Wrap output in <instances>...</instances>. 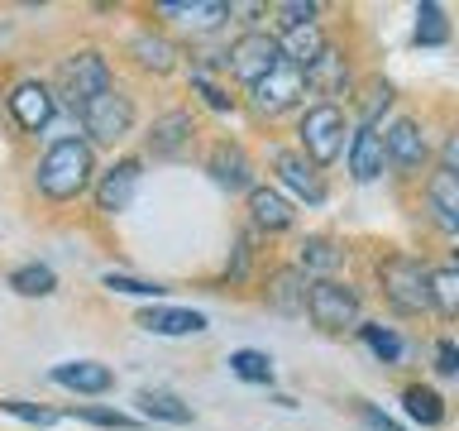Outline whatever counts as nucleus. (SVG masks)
Instances as JSON below:
<instances>
[{
  "instance_id": "1",
  "label": "nucleus",
  "mask_w": 459,
  "mask_h": 431,
  "mask_svg": "<svg viewBox=\"0 0 459 431\" xmlns=\"http://www.w3.org/2000/svg\"><path fill=\"white\" fill-rule=\"evenodd\" d=\"M91 178H96V154H91L86 139H57L53 149L39 158V168H34V182H39V192L48 201L82 197L86 187H91Z\"/></svg>"
},
{
  "instance_id": "2",
  "label": "nucleus",
  "mask_w": 459,
  "mask_h": 431,
  "mask_svg": "<svg viewBox=\"0 0 459 431\" xmlns=\"http://www.w3.org/2000/svg\"><path fill=\"white\" fill-rule=\"evenodd\" d=\"M57 96L67 101L72 110H82V106H91L96 96H106L110 86H115V72H110V57L100 53V48H77V53H67L63 63H57Z\"/></svg>"
},
{
  "instance_id": "3",
  "label": "nucleus",
  "mask_w": 459,
  "mask_h": 431,
  "mask_svg": "<svg viewBox=\"0 0 459 431\" xmlns=\"http://www.w3.org/2000/svg\"><path fill=\"white\" fill-rule=\"evenodd\" d=\"M378 287H383L387 307L402 316L430 312V268L416 254H387L378 264Z\"/></svg>"
},
{
  "instance_id": "4",
  "label": "nucleus",
  "mask_w": 459,
  "mask_h": 431,
  "mask_svg": "<svg viewBox=\"0 0 459 431\" xmlns=\"http://www.w3.org/2000/svg\"><path fill=\"white\" fill-rule=\"evenodd\" d=\"M225 67H230V77H239L244 86H258L264 77H273V72L282 67V39L264 34V29H249V34H239L230 43Z\"/></svg>"
},
{
  "instance_id": "5",
  "label": "nucleus",
  "mask_w": 459,
  "mask_h": 431,
  "mask_svg": "<svg viewBox=\"0 0 459 431\" xmlns=\"http://www.w3.org/2000/svg\"><path fill=\"white\" fill-rule=\"evenodd\" d=\"M297 135H301V154H307L316 168L335 163L340 149H344V110L335 106V101H321V106H311L307 115H301Z\"/></svg>"
},
{
  "instance_id": "6",
  "label": "nucleus",
  "mask_w": 459,
  "mask_h": 431,
  "mask_svg": "<svg viewBox=\"0 0 459 431\" xmlns=\"http://www.w3.org/2000/svg\"><path fill=\"white\" fill-rule=\"evenodd\" d=\"M82 129L91 135L96 144H120L129 129H134V96L110 86L106 96H96L91 106H82Z\"/></svg>"
},
{
  "instance_id": "7",
  "label": "nucleus",
  "mask_w": 459,
  "mask_h": 431,
  "mask_svg": "<svg viewBox=\"0 0 459 431\" xmlns=\"http://www.w3.org/2000/svg\"><path fill=\"white\" fill-rule=\"evenodd\" d=\"M307 316L321 330H344V326H359V287L340 283V278H316L311 283V302H307Z\"/></svg>"
},
{
  "instance_id": "8",
  "label": "nucleus",
  "mask_w": 459,
  "mask_h": 431,
  "mask_svg": "<svg viewBox=\"0 0 459 431\" xmlns=\"http://www.w3.org/2000/svg\"><path fill=\"white\" fill-rule=\"evenodd\" d=\"M249 96H254V110L258 115H282V110H292L301 96H307V72H297L292 63H282L273 77H264L258 86H249Z\"/></svg>"
},
{
  "instance_id": "9",
  "label": "nucleus",
  "mask_w": 459,
  "mask_h": 431,
  "mask_svg": "<svg viewBox=\"0 0 459 431\" xmlns=\"http://www.w3.org/2000/svg\"><path fill=\"white\" fill-rule=\"evenodd\" d=\"M5 106H10L14 125H20L24 135H39V129L53 120V106H57V101H53V86H43L39 77H24V82L10 86Z\"/></svg>"
},
{
  "instance_id": "10",
  "label": "nucleus",
  "mask_w": 459,
  "mask_h": 431,
  "mask_svg": "<svg viewBox=\"0 0 459 431\" xmlns=\"http://www.w3.org/2000/svg\"><path fill=\"white\" fill-rule=\"evenodd\" d=\"M383 139H387V168H397L402 178H416V172L426 168V158H430V149H426V135H421V125L416 120H393L383 129Z\"/></svg>"
},
{
  "instance_id": "11",
  "label": "nucleus",
  "mask_w": 459,
  "mask_h": 431,
  "mask_svg": "<svg viewBox=\"0 0 459 431\" xmlns=\"http://www.w3.org/2000/svg\"><path fill=\"white\" fill-rule=\"evenodd\" d=\"M139 178H143L139 158H120V163H110L106 172H100V182H96V211H106V216L129 211V201H134V192H139Z\"/></svg>"
},
{
  "instance_id": "12",
  "label": "nucleus",
  "mask_w": 459,
  "mask_h": 431,
  "mask_svg": "<svg viewBox=\"0 0 459 431\" xmlns=\"http://www.w3.org/2000/svg\"><path fill=\"white\" fill-rule=\"evenodd\" d=\"M264 302H268L278 316H307V302H311L307 273H301L297 264L273 268V273H268V287H264Z\"/></svg>"
},
{
  "instance_id": "13",
  "label": "nucleus",
  "mask_w": 459,
  "mask_h": 431,
  "mask_svg": "<svg viewBox=\"0 0 459 431\" xmlns=\"http://www.w3.org/2000/svg\"><path fill=\"white\" fill-rule=\"evenodd\" d=\"M273 168H278L282 187H292L301 201H311V207H321V201H325V182H321V172H316V163H311L307 154L273 149Z\"/></svg>"
},
{
  "instance_id": "14",
  "label": "nucleus",
  "mask_w": 459,
  "mask_h": 431,
  "mask_svg": "<svg viewBox=\"0 0 459 431\" xmlns=\"http://www.w3.org/2000/svg\"><path fill=\"white\" fill-rule=\"evenodd\" d=\"M387 168V139H383V125H359L354 139H350V172L354 182H373L383 178Z\"/></svg>"
},
{
  "instance_id": "15",
  "label": "nucleus",
  "mask_w": 459,
  "mask_h": 431,
  "mask_svg": "<svg viewBox=\"0 0 459 431\" xmlns=\"http://www.w3.org/2000/svg\"><path fill=\"white\" fill-rule=\"evenodd\" d=\"M196 135V120L186 110H163L158 120L149 125V154L153 158H178Z\"/></svg>"
},
{
  "instance_id": "16",
  "label": "nucleus",
  "mask_w": 459,
  "mask_h": 431,
  "mask_svg": "<svg viewBox=\"0 0 459 431\" xmlns=\"http://www.w3.org/2000/svg\"><path fill=\"white\" fill-rule=\"evenodd\" d=\"M426 211H430V221H436V230L459 235V178H455V172H430Z\"/></svg>"
},
{
  "instance_id": "17",
  "label": "nucleus",
  "mask_w": 459,
  "mask_h": 431,
  "mask_svg": "<svg viewBox=\"0 0 459 431\" xmlns=\"http://www.w3.org/2000/svg\"><path fill=\"white\" fill-rule=\"evenodd\" d=\"M325 53H330V43H325V29L321 24L282 29V63H292L297 72H311Z\"/></svg>"
},
{
  "instance_id": "18",
  "label": "nucleus",
  "mask_w": 459,
  "mask_h": 431,
  "mask_svg": "<svg viewBox=\"0 0 459 431\" xmlns=\"http://www.w3.org/2000/svg\"><path fill=\"white\" fill-rule=\"evenodd\" d=\"M211 178L225 187V192H254V163L239 144H215L211 154Z\"/></svg>"
},
{
  "instance_id": "19",
  "label": "nucleus",
  "mask_w": 459,
  "mask_h": 431,
  "mask_svg": "<svg viewBox=\"0 0 459 431\" xmlns=\"http://www.w3.org/2000/svg\"><path fill=\"white\" fill-rule=\"evenodd\" d=\"M139 326L149 330V336H201V330H206V316L192 312V307H143Z\"/></svg>"
},
{
  "instance_id": "20",
  "label": "nucleus",
  "mask_w": 459,
  "mask_h": 431,
  "mask_svg": "<svg viewBox=\"0 0 459 431\" xmlns=\"http://www.w3.org/2000/svg\"><path fill=\"white\" fill-rule=\"evenodd\" d=\"M129 57H134L143 72H153V77H168V72L178 67V43L153 34V29H139V34L129 39Z\"/></svg>"
},
{
  "instance_id": "21",
  "label": "nucleus",
  "mask_w": 459,
  "mask_h": 431,
  "mask_svg": "<svg viewBox=\"0 0 459 431\" xmlns=\"http://www.w3.org/2000/svg\"><path fill=\"white\" fill-rule=\"evenodd\" d=\"M53 383H63V388H72V393H110L115 388V374L106 369V365H96V359H72V365H57L53 374H48Z\"/></svg>"
},
{
  "instance_id": "22",
  "label": "nucleus",
  "mask_w": 459,
  "mask_h": 431,
  "mask_svg": "<svg viewBox=\"0 0 459 431\" xmlns=\"http://www.w3.org/2000/svg\"><path fill=\"white\" fill-rule=\"evenodd\" d=\"M249 221L258 230H268V235H278V230H287L297 221V211H292V201H287L278 187H254L249 192Z\"/></svg>"
},
{
  "instance_id": "23",
  "label": "nucleus",
  "mask_w": 459,
  "mask_h": 431,
  "mask_svg": "<svg viewBox=\"0 0 459 431\" xmlns=\"http://www.w3.org/2000/svg\"><path fill=\"white\" fill-rule=\"evenodd\" d=\"M158 14H172V20H182L186 29H196V34H206V29H221L235 5H225V0H186V5H158Z\"/></svg>"
},
{
  "instance_id": "24",
  "label": "nucleus",
  "mask_w": 459,
  "mask_h": 431,
  "mask_svg": "<svg viewBox=\"0 0 459 431\" xmlns=\"http://www.w3.org/2000/svg\"><path fill=\"white\" fill-rule=\"evenodd\" d=\"M340 259H344V250L330 235H307L301 240V254H297V268L301 273H335Z\"/></svg>"
},
{
  "instance_id": "25",
  "label": "nucleus",
  "mask_w": 459,
  "mask_h": 431,
  "mask_svg": "<svg viewBox=\"0 0 459 431\" xmlns=\"http://www.w3.org/2000/svg\"><path fill=\"white\" fill-rule=\"evenodd\" d=\"M402 408H407V417L416 427H440L445 422V398L426 383H411L407 393H402Z\"/></svg>"
},
{
  "instance_id": "26",
  "label": "nucleus",
  "mask_w": 459,
  "mask_h": 431,
  "mask_svg": "<svg viewBox=\"0 0 459 431\" xmlns=\"http://www.w3.org/2000/svg\"><path fill=\"white\" fill-rule=\"evenodd\" d=\"M139 408H143V417H158V422H172V427L192 422V408H186L178 393H168V388H143Z\"/></svg>"
},
{
  "instance_id": "27",
  "label": "nucleus",
  "mask_w": 459,
  "mask_h": 431,
  "mask_svg": "<svg viewBox=\"0 0 459 431\" xmlns=\"http://www.w3.org/2000/svg\"><path fill=\"white\" fill-rule=\"evenodd\" d=\"M430 307H436L440 316H450V321H459V268H430Z\"/></svg>"
},
{
  "instance_id": "28",
  "label": "nucleus",
  "mask_w": 459,
  "mask_h": 431,
  "mask_svg": "<svg viewBox=\"0 0 459 431\" xmlns=\"http://www.w3.org/2000/svg\"><path fill=\"white\" fill-rule=\"evenodd\" d=\"M445 39H450L445 10L436 5V0H421V5H416V43H421V48H440Z\"/></svg>"
},
{
  "instance_id": "29",
  "label": "nucleus",
  "mask_w": 459,
  "mask_h": 431,
  "mask_svg": "<svg viewBox=\"0 0 459 431\" xmlns=\"http://www.w3.org/2000/svg\"><path fill=\"white\" fill-rule=\"evenodd\" d=\"M10 287L20 297H48L53 287H57V273L48 264H24V268H14L10 273Z\"/></svg>"
},
{
  "instance_id": "30",
  "label": "nucleus",
  "mask_w": 459,
  "mask_h": 431,
  "mask_svg": "<svg viewBox=\"0 0 459 431\" xmlns=\"http://www.w3.org/2000/svg\"><path fill=\"white\" fill-rule=\"evenodd\" d=\"M230 365V374H235V379H244V383H273V359L264 355V350H235L225 359Z\"/></svg>"
},
{
  "instance_id": "31",
  "label": "nucleus",
  "mask_w": 459,
  "mask_h": 431,
  "mask_svg": "<svg viewBox=\"0 0 459 431\" xmlns=\"http://www.w3.org/2000/svg\"><path fill=\"white\" fill-rule=\"evenodd\" d=\"M359 336H364V345L383 359V365H397V359H402V340H397V330H387L383 321H359Z\"/></svg>"
},
{
  "instance_id": "32",
  "label": "nucleus",
  "mask_w": 459,
  "mask_h": 431,
  "mask_svg": "<svg viewBox=\"0 0 459 431\" xmlns=\"http://www.w3.org/2000/svg\"><path fill=\"white\" fill-rule=\"evenodd\" d=\"M307 86H311V92H335V86H344V57L330 48L321 63L307 72Z\"/></svg>"
},
{
  "instance_id": "33",
  "label": "nucleus",
  "mask_w": 459,
  "mask_h": 431,
  "mask_svg": "<svg viewBox=\"0 0 459 431\" xmlns=\"http://www.w3.org/2000/svg\"><path fill=\"white\" fill-rule=\"evenodd\" d=\"M100 283H106L110 293H129V297H153V302L168 293L163 283H143V278H129V273H106V278H100Z\"/></svg>"
},
{
  "instance_id": "34",
  "label": "nucleus",
  "mask_w": 459,
  "mask_h": 431,
  "mask_svg": "<svg viewBox=\"0 0 459 431\" xmlns=\"http://www.w3.org/2000/svg\"><path fill=\"white\" fill-rule=\"evenodd\" d=\"M0 412L20 417V422H34V427H53L57 422L53 408H39V402H24V398H0Z\"/></svg>"
},
{
  "instance_id": "35",
  "label": "nucleus",
  "mask_w": 459,
  "mask_h": 431,
  "mask_svg": "<svg viewBox=\"0 0 459 431\" xmlns=\"http://www.w3.org/2000/svg\"><path fill=\"white\" fill-rule=\"evenodd\" d=\"M273 14L282 20V29H301V24H316L321 5H311V0H278V5H273Z\"/></svg>"
},
{
  "instance_id": "36",
  "label": "nucleus",
  "mask_w": 459,
  "mask_h": 431,
  "mask_svg": "<svg viewBox=\"0 0 459 431\" xmlns=\"http://www.w3.org/2000/svg\"><path fill=\"white\" fill-rule=\"evenodd\" d=\"M192 92L206 101L211 110H235V96H225V86H215L206 72H192Z\"/></svg>"
},
{
  "instance_id": "37",
  "label": "nucleus",
  "mask_w": 459,
  "mask_h": 431,
  "mask_svg": "<svg viewBox=\"0 0 459 431\" xmlns=\"http://www.w3.org/2000/svg\"><path fill=\"white\" fill-rule=\"evenodd\" d=\"M77 417H82V422H91V427H115V431H134V427H139L134 417H125V412H110V408H82Z\"/></svg>"
},
{
  "instance_id": "38",
  "label": "nucleus",
  "mask_w": 459,
  "mask_h": 431,
  "mask_svg": "<svg viewBox=\"0 0 459 431\" xmlns=\"http://www.w3.org/2000/svg\"><path fill=\"white\" fill-rule=\"evenodd\" d=\"M387 101H393V86L378 82L368 92V101H364V125H378V110H387Z\"/></svg>"
},
{
  "instance_id": "39",
  "label": "nucleus",
  "mask_w": 459,
  "mask_h": 431,
  "mask_svg": "<svg viewBox=\"0 0 459 431\" xmlns=\"http://www.w3.org/2000/svg\"><path fill=\"white\" fill-rule=\"evenodd\" d=\"M354 408H359V417H364V422H368L373 431H402V427L393 422V417H387L383 408H373V402H354Z\"/></svg>"
},
{
  "instance_id": "40",
  "label": "nucleus",
  "mask_w": 459,
  "mask_h": 431,
  "mask_svg": "<svg viewBox=\"0 0 459 431\" xmlns=\"http://www.w3.org/2000/svg\"><path fill=\"white\" fill-rule=\"evenodd\" d=\"M440 172H455L459 178V129H450L445 144H440Z\"/></svg>"
},
{
  "instance_id": "41",
  "label": "nucleus",
  "mask_w": 459,
  "mask_h": 431,
  "mask_svg": "<svg viewBox=\"0 0 459 431\" xmlns=\"http://www.w3.org/2000/svg\"><path fill=\"white\" fill-rule=\"evenodd\" d=\"M436 359H440V374H455V379H459V345L455 340H440Z\"/></svg>"
},
{
  "instance_id": "42",
  "label": "nucleus",
  "mask_w": 459,
  "mask_h": 431,
  "mask_svg": "<svg viewBox=\"0 0 459 431\" xmlns=\"http://www.w3.org/2000/svg\"><path fill=\"white\" fill-rule=\"evenodd\" d=\"M450 268H459V250H455V259H450Z\"/></svg>"
}]
</instances>
